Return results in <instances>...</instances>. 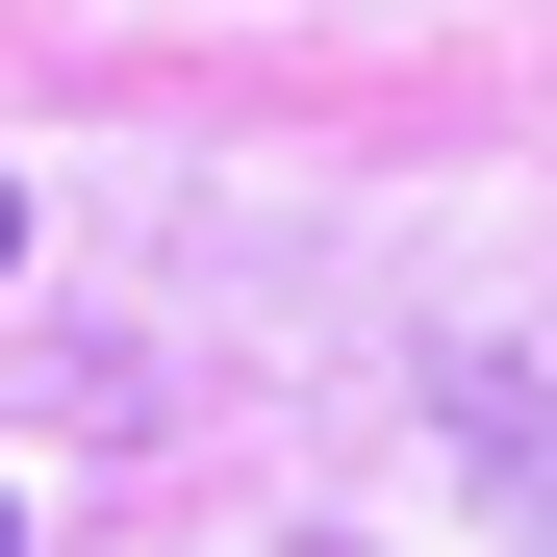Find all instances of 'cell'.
Segmentation results:
<instances>
[{
    "label": "cell",
    "mask_w": 557,
    "mask_h": 557,
    "mask_svg": "<svg viewBox=\"0 0 557 557\" xmlns=\"http://www.w3.org/2000/svg\"><path fill=\"white\" fill-rule=\"evenodd\" d=\"M0 253H26V203H0Z\"/></svg>",
    "instance_id": "obj_1"
},
{
    "label": "cell",
    "mask_w": 557,
    "mask_h": 557,
    "mask_svg": "<svg viewBox=\"0 0 557 557\" xmlns=\"http://www.w3.org/2000/svg\"><path fill=\"white\" fill-rule=\"evenodd\" d=\"M0 557H26V532H0Z\"/></svg>",
    "instance_id": "obj_2"
}]
</instances>
